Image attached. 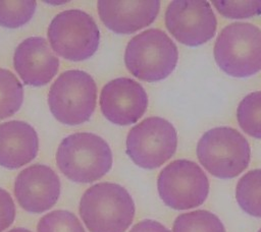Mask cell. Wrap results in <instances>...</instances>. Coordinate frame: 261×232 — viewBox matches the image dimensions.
Instances as JSON below:
<instances>
[{"label": "cell", "instance_id": "1", "mask_svg": "<svg viewBox=\"0 0 261 232\" xmlns=\"http://www.w3.org/2000/svg\"><path fill=\"white\" fill-rule=\"evenodd\" d=\"M79 211L90 232H125L133 223L136 207L124 187L100 182L84 192Z\"/></svg>", "mask_w": 261, "mask_h": 232}, {"label": "cell", "instance_id": "2", "mask_svg": "<svg viewBox=\"0 0 261 232\" xmlns=\"http://www.w3.org/2000/svg\"><path fill=\"white\" fill-rule=\"evenodd\" d=\"M56 164L69 180L91 183L111 169L112 152L101 136L91 132H76L60 142Z\"/></svg>", "mask_w": 261, "mask_h": 232}, {"label": "cell", "instance_id": "3", "mask_svg": "<svg viewBox=\"0 0 261 232\" xmlns=\"http://www.w3.org/2000/svg\"><path fill=\"white\" fill-rule=\"evenodd\" d=\"M178 51L174 42L161 30L150 28L127 43L124 63L128 71L144 81L166 78L175 68Z\"/></svg>", "mask_w": 261, "mask_h": 232}, {"label": "cell", "instance_id": "4", "mask_svg": "<svg viewBox=\"0 0 261 232\" xmlns=\"http://www.w3.org/2000/svg\"><path fill=\"white\" fill-rule=\"evenodd\" d=\"M197 157L210 174L230 179L248 167L251 149L247 138L237 129L219 126L201 136L197 144Z\"/></svg>", "mask_w": 261, "mask_h": 232}, {"label": "cell", "instance_id": "5", "mask_svg": "<svg viewBox=\"0 0 261 232\" xmlns=\"http://www.w3.org/2000/svg\"><path fill=\"white\" fill-rule=\"evenodd\" d=\"M217 65L228 75L247 77L261 70V30L248 22H232L214 45Z\"/></svg>", "mask_w": 261, "mask_h": 232}, {"label": "cell", "instance_id": "6", "mask_svg": "<svg viewBox=\"0 0 261 232\" xmlns=\"http://www.w3.org/2000/svg\"><path fill=\"white\" fill-rule=\"evenodd\" d=\"M96 100L95 80L89 73L79 69L61 73L52 83L48 94L52 115L67 125L88 121L96 108Z\"/></svg>", "mask_w": 261, "mask_h": 232}, {"label": "cell", "instance_id": "7", "mask_svg": "<svg viewBox=\"0 0 261 232\" xmlns=\"http://www.w3.org/2000/svg\"><path fill=\"white\" fill-rule=\"evenodd\" d=\"M48 39L57 55L70 61H83L96 53L100 32L90 14L80 9H68L51 20Z\"/></svg>", "mask_w": 261, "mask_h": 232}, {"label": "cell", "instance_id": "8", "mask_svg": "<svg viewBox=\"0 0 261 232\" xmlns=\"http://www.w3.org/2000/svg\"><path fill=\"white\" fill-rule=\"evenodd\" d=\"M157 189L162 201L174 210L201 206L209 193V180L202 168L190 160H175L158 175Z\"/></svg>", "mask_w": 261, "mask_h": 232}, {"label": "cell", "instance_id": "9", "mask_svg": "<svg viewBox=\"0 0 261 232\" xmlns=\"http://www.w3.org/2000/svg\"><path fill=\"white\" fill-rule=\"evenodd\" d=\"M177 134L173 125L161 117H148L135 125L126 136V154L141 168L155 169L176 151Z\"/></svg>", "mask_w": 261, "mask_h": 232}, {"label": "cell", "instance_id": "10", "mask_svg": "<svg viewBox=\"0 0 261 232\" xmlns=\"http://www.w3.org/2000/svg\"><path fill=\"white\" fill-rule=\"evenodd\" d=\"M167 31L181 44L200 46L215 35L216 16L205 0H174L165 12Z\"/></svg>", "mask_w": 261, "mask_h": 232}, {"label": "cell", "instance_id": "11", "mask_svg": "<svg viewBox=\"0 0 261 232\" xmlns=\"http://www.w3.org/2000/svg\"><path fill=\"white\" fill-rule=\"evenodd\" d=\"M147 107L146 91L132 78L118 77L102 88L100 108L105 118L114 124H134L144 115Z\"/></svg>", "mask_w": 261, "mask_h": 232}, {"label": "cell", "instance_id": "12", "mask_svg": "<svg viewBox=\"0 0 261 232\" xmlns=\"http://www.w3.org/2000/svg\"><path fill=\"white\" fill-rule=\"evenodd\" d=\"M14 195L24 211L43 213L57 202L60 179L47 165H31L18 173L14 182Z\"/></svg>", "mask_w": 261, "mask_h": 232}, {"label": "cell", "instance_id": "13", "mask_svg": "<svg viewBox=\"0 0 261 232\" xmlns=\"http://www.w3.org/2000/svg\"><path fill=\"white\" fill-rule=\"evenodd\" d=\"M13 66L24 84L42 86L56 75L59 60L44 38L30 37L16 47Z\"/></svg>", "mask_w": 261, "mask_h": 232}, {"label": "cell", "instance_id": "14", "mask_svg": "<svg viewBox=\"0 0 261 232\" xmlns=\"http://www.w3.org/2000/svg\"><path fill=\"white\" fill-rule=\"evenodd\" d=\"M102 22L116 34H133L151 24L160 9V2L150 1H98Z\"/></svg>", "mask_w": 261, "mask_h": 232}, {"label": "cell", "instance_id": "15", "mask_svg": "<svg viewBox=\"0 0 261 232\" xmlns=\"http://www.w3.org/2000/svg\"><path fill=\"white\" fill-rule=\"evenodd\" d=\"M39 150V137L32 125L11 120L0 124V166L17 169L33 161Z\"/></svg>", "mask_w": 261, "mask_h": 232}, {"label": "cell", "instance_id": "16", "mask_svg": "<svg viewBox=\"0 0 261 232\" xmlns=\"http://www.w3.org/2000/svg\"><path fill=\"white\" fill-rule=\"evenodd\" d=\"M236 198L245 213L261 218V169L251 170L241 177L236 187Z\"/></svg>", "mask_w": 261, "mask_h": 232}, {"label": "cell", "instance_id": "17", "mask_svg": "<svg viewBox=\"0 0 261 232\" xmlns=\"http://www.w3.org/2000/svg\"><path fill=\"white\" fill-rule=\"evenodd\" d=\"M173 232H225L220 219L206 210L181 214L173 222Z\"/></svg>", "mask_w": 261, "mask_h": 232}, {"label": "cell", "instance_id": "18", "mask_svg": "<svg viewBox=\"0 0 261 232\" xmlns=\"http://www.w3.org/2000/svg\"><path fill=\"white\" fill-rule=\"evenodd\" d=\"M23 101V88L8 69L0 68V120L15 114Z\"/></svg>", "mask_w": 261, "mask_h": 232}, {"label": "cell", "instance_id": "19", "mask_svg": "<svg viewBox=\"0 0 261 232\" xmlns=\"http://www.w3.org/2000/svg\"><path fill=\"white\" fill-rule=\"evenodd\" d=\"M237 119L247 134L261 139V91L247 95L240 102Z\"/></svg>", "mask_w": 261, "mask_h": 232}, {"label": "cell", "instance_id": "20", "mask_svg": "<svg viewBox=\"0 0 261 232\" xmlns=\"http://www.w3.org/2000/svg\"><path fill=\"white\" fill-rule=\"evenodd\" d=\"M37 7L36 1H0V25L19 27L31 20Z\"/></svg>", "mask_w": 261, "mask_h": 232}, {"label": "cell", "instance_id": "21", "mask_svg": "<svg viewBox=\"0 0 261 232\" xmlns=\"http://www.w3.org/2000/svg\"><path fill=\"white\" fill-rule=\"evenodd\" d=\"M37 232H86L79 218L69 211L56 210L44 215Z\"/></svg>", "mask_w": 261, "mask_h": 232}, {"label": "cell", "instance_id": "22", "mask_svg": "<svg viewBox=\"0 0 261 232\" xmlns=\"http://www.w3.org/2000/svg\"><path fill=\"white\" fill-rule=\"evenodd\" d=\"M218 12L227 18H247L261 14V1H212Z\"/></svg>", "mask_w": 261, "mask_h": 232}, {"label": "cell", "instance_id": "23", "mask_svg": "<svg viewBox=\"0 0 261 232\" xmlns=\"http://www.w3.org/2000/svg\"><path fill=\"white\" fill-rule=\"evenodd\" d=\"M15 206L11 195L0 188V232L7 229L14 221Z\"/></svg>", "mask_w": 261, "mask_h": 232}, {"label": "cell", "instance_id": "24", "mask_svg": "<svg viewBox=\"0 0 261 232\" xmlns=\"http://www.w3.org/2000/svg\"><path fill=\"white\" fill-rule=\"evenodd\" d=\"M129 232H170L164 225L154 220H143L137 223Z\"/></svg>", "mask_w": 261, "mask_h": 232}, {"label": "cell", "instance_id": "25", "mask_svg": "<svg viewBox=\"0 0 261 232\" xmlns=\"http://www.w3.org/2000/svg\"><path fill=\"white\" fill-rule=\"evenodd\" d=\"M8 232H32V231H30L29 229H25V228H13V229H11V230H9Z\"/></svg>", "mask_w": 261, "mask_h": 232}, {"label": "cell", "instance_id": "26", "mask_svg": "<svg viewBox=\"0 0 261 232\" xmlns=\"http://www.w3.org/2000/svg\"><path fill=\"white\" fill-rule=\"evenodd\" d=\"M258 232H261V228H260V229H259V231H258Z\"/></svg>", "mask_w": 261, "mask_h": 232}]
</instances>
